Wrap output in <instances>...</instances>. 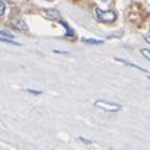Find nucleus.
<instances>
[{
	"mask_svg": "<svg viewBox=\"0 0 150 150\" xmlns=\"http://www.w3.org/2000/svg\"><path fill=\"white\" fill-rule=\"evenodd\" d=\"M96 19L99 22H106V23H112L117 21V12L115 10H102V9H96Z\"/></svg>",
	"mask_w": 150,
	"mask_h": 150,
	"instance_id": "nucleus-1",
	"label": "nucleus"
},
{
	"mask_svg": "<svg viewBox=\"0 0 150 150\" xmlns=\"http://www.w3.org/2000/svg\"><path fill=\"white\" fill-rule=\"evenodd\" d=\"M95 105L100 108V109H103V111H109V112H117V111H120L121 109V105H118V103H112V102H103V100H96L95 102Z\"/></svg>",
	"mask_w": 150,
	"mask_h": 150,
	"instance_id": "nucleus-2",
	"label": "nucleus"
},
{
	"mask_svg": "<svg viewBox=\"0 0 150 150\" xmlns=\"http://www.w3.org/2000/svg\"><path fill=\"white\" fill-rule=\"evenodd\" d=\"M41 15H42L44 18L50 19V21H58V19L61 18V15H60V12H58L57 9H45V10L41 12Z\"/></svg>",
	"mask_w": 150,
	"mask_h": 150,
	"instance_id": "nucleus-3",
	"label": "nucleus"
},
{
	"mask_svg": "<svg viewBox=\"0 0 150 150\" xmlns=\"http://www.w3.org/2000/svg\"><path fill=\"white\" fill-rule=\"evenodd\" d=\"M10 25H12L15 29H18V31H28V25L25 23L23 19H12Z\"/></svg>",
	"mask_w": 150,
	"mask_h": 150,
	"instance_id": "nucleus-4",
	"label": "nucleus"
},
{
	"mask_svg": "<svg viewBox=\"0 0 150 150\" xmlns=\"http://www.w3.org/2000/svg\"><path fill=\"white\" fill-rule=\"evenodd\" d=\"M115 61H118V63H122V64H125V66H130V67H133V69H136V70H140V71H144V73H146V70H144V69H142L140 66H137V64H133V63H130V61H125V60H121V58H115Z\"/></svg>",
	"mask_w": 150,
	"mask_h": 150,
	"instance_id": "nucleus-5",
	"label": "nucleus"
},
{
	"mask_svg": "<svg viewBox=\"0 0 150 150\" xmlns=\"http://www.w3.org/2000/svg\"><path fill=\"white\" fill-rule=\"evenodd\" d=\"M82 41L86 44H93V45H100L103 42L102 40H93V38H82Z\"/></svg>",
	"mask_w": 150,
	"mask_h": 150,
	"instance_id": "nucleus-6",
	"label": "nucleus"
},
{
	"mask_svg": "<svg viewBox=\"0 0 150 150\" xmlns=\"http://www.w3.org/2000/svg\"><path fill=\"white\" fill-rule=\"evenodd\" d=\"M61 25L66 28V31H67V34H66V35H67V37H74V34H73V29H71V28H70V26H69V25H67L64 21H61Z\"/></svg>",
	"mask_w": 150,
	"mask_h": 150,
	"instance_id": "nucleus-7",
	"label": "nucleus"
},
{
	"mask_svg": "<svg viewBox=\"0 0 150 150\" xmlns=\"http://www.w3.org/2000/svg\"><path fill=\"white\" fill-rule=\"evenodd\" d=\"M0 37H3V38H15V35L13 34H10V32H7V31H0Z\"/></svg>",
	"mask_w": 150,
	"mask_h": 150,
	"instance_id": "nucleus-8",
	"label": "nucleus"
},
{
	"mask_svg": "<svg viewBox=\"0 0 150 150\" xmlns=\"http://www.w3.org/2000/svg\"><path fill=\"white\" fill-rule=\"evenodd\" d=\"M4 12H6V4L0 0V16H3V15H4Z\"/></svg>",
	"mask_w": 150,
	"mask_h": 150,
	"instance_id": "nucleus-9",
	"label": "nucleus"
},
{
	"mask_svg": "<svg viewBox=\"0 0 150 150\" xmlns=\"http://www.w3.org/2000/svg\"><path fill=\"white\" fill-rule=\"evenodd\" d=\"M142 54H143L147 60H150V50H147V48H143V50H142Z\"/></svg>",
	"mask_w": 150,
	"mask_h": 150,
	"instance_id": "nucleus-10",
	"label": "nucleus"
},
{
	"mask_svg": "<svg viewBox=\"0 0 150 150\" xmlns=\"http://www.w3.org/2000/svg\"><path fill=\"white\" fill-rule=\"evenodd\" d=\"M26 92H29V93H32V95H41V93H42L41 91H32V89H28Z\"/></svg>",
	"mask_w": 150,
	"mask_h": 150,
	"instance_id": "nucleus-11",
	"label": "nucleus"
},
{
	"mask_svg": "<svg viewBox=\"0 0 150 150\" xmlns=\"http://www.w3.org/2000/svg\"><path fill=\"white\" fill-rule=\"evenodd\" d=\"M144 41H146L147 44H150V35H146V37H144Z\"/></svg>",
	"mask_w": 150,
	"mask_h": 150,
	"instance_id": "nucleus-12",
	"label": "nucleus"
},
{
	"mask_svg": "<svg viewBox=\"0 0 150 150\" xmlns=\"http://www.w3.org/2000/svg\"><path fill=\"white\" fill-rule=\"evenodd\" d=\"M45 1H54V0H45Z\"/></svg>",
	"mask_w": 150,
	"mask_h": 150,
	"instance_id": "nucleus-13",
	"label": "nucleus"
},
{
	"mask_svg": "<svg viewBox=\"0 0 150 150\" xmlns=\"http://www.w3.org/2000/svg\"><path fill=\"white\" fill-rule=\"evenodd\" d=\"M102 1H109V0H102Z\"/></svg>",
	"mask_w": 150,
	"mask_h": 150,
	"instance_id": "nucleus-14",
	"label": "nucleus"
},
{
	"mask_svg": "<svg viewBox=\"0 0 150 150\" xmlns=\"http://www.w3.org/2000/svg\"><path fill=\"white\" fill-rule=\"evenodd\" d=\"M149 79H150V76H149Z\"/></svg>",
	"mask_w": 150,
	"mask_h": 150,
	"instance_id": "nucleus-15",
	"label": "nucleus"
}]
</instances>
